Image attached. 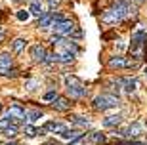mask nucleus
<instances>
[{"instance_id": "20", "label": "nucleus", "mask_w": 147, "mask_h": 145, "mask_svg": "<svg viewBox=\"0 0 147 145\" xmlns=\"http://www.w3.org/2000/svg\"><path fill=\"white\" fill-rule=\"evenodd\" d=\"M73 124L75 126H80V128H86L88 124H90V120L86 117H73Z\"/></svg>"}, {"instance_id": "29", "label": "nucleus", "mask_w": 147, "mask_h": 145, "mask_svg": "<svg viewBox=\"0 0 147 145\" xmlns=\"http://www.w3.org/2000/svg\"><path fill=\"white\" fill-rule=\"evenodd\" d=\"M55 92H46V94H44V99H46V101H54L55 99Z\"/></svg>"}, {"instance_id": "15", "label": "nucleus", "mask_w": 147, "mask_h": 145, "mask_svg": "<svg viewBox=\"0 0 147 145\" xmlns=\"http://www.w3.org/2000/svg\"><path fill=\"white\" fill-rule=\"evenodd\" d=\"M61 138H63V140H69V141H76V140L82 138V134L76 132V130H65V132L61 134Z\"/></svg>"}, {"instance_id": "16", "label": "nucleus", "mask_w": 147, "mask_h": 145, "mask_svg": "<svg viewBox=\"0 0 147 145\" xmlns=\"http://www.w3.org/2000/svg\"><path fill=\"white\" fill-rule=\"evenodd\" d=\"M29 11H31L33 16H36V17H42V16H44V11H42V4H40V2H36V0H34L33 4L29 6Z\"/></svg>"}, {"instance_id": "36", "label": "nucleus", "mask_w": 147, "mask_h": 145, "mask_svg": "<svg viewBox=\"0 0 147 145\" xmlns=\"http://www.w3.org/2000/svg\"><path fill=\"white\" fill-rule=\"evenodd\" d=\"M145 75H147V69H145Z\"/></svg>"}, {"instance_id": "25", "label": "nucleus", "mask_w": 147, "mask_h": 145, "mask_svg": "<svg viewBox=\"0 0 147 145\" xmlns=\"http://www.w3.org/2000/svg\"><path fill=\"white\" fill-rule=\"evenodd\" d=\"M25 134H27L29 138H34V136H36V134H40V130L33 128V126H27V128H25Z\"/></svg>"}, {"instance_id": "33", "label": "nucleus", "mask_w": 147, "mask_h": 145, "mask_svg": "<svg viewBox=\"0 0 147 145\" xmlns=\"http://www.w3.org/2000/svg\"><path fill=\"white\" fill-rule=\"evenodd\" d=\"M130 145H143V143H142V141H132Z\"/></svg>"}, {"instance_id": "35", "label": "nucleus", "mask_w": 147, "mask_h": 145, "mask_svg": "<svg viewBox=\"0 0 147 145\" xmlns=\"http://www.w3.org/2000/svg\"><path fill=\"white\" fill-rule=\"evenodd\" d=\"M6 145H16V143H6Z\"/></svg>"}, {"instance_id": "8", "label": "nucleus", "mask_w": 147, "mask_h": 145, "mask_svg": "<svg viewBox=\"0 0 147 145\" xmlns=\"http://www.w3.org/2000/svg\"><path fill=\"white\" fill-rule=\"evenodd\" d=\"M147 40V32L145 31H138L132 34V48H142V44Z\"/></svg>"}, {"instance_id": "4", "label": "nucleus", "mask_w": 147, "mask_h": 145, "mask_svg": "<svg viewBox=\"0 0 147 145\" xmlns=\"http://www.w3.org/2000/svg\"><path fill=\"white\" fill-rule=\"evenodd\" d=\"M119 105V97L111 96V94H101L94 99V107L98 111H107V109H113Z\"/></svg>"}, {"instance_id": "37", "label": "nucleus", "mask_w": 147, "mask_h": 145, "mask_svg": "<svg viewBox=\"0 0 147 145\" xmlns=\"http://www.w3.org/2000/svg\"><path fill=\"white\" fill-rule=\"evenodd\" d=\"M0 109H2V105H0Z\"/></svg>"}, {"instance_id": "2", "label": "nucleus", "mask_w": 147, "mask_h": 145, "mask_svg": "<svg viewBox=\"0 0 147 145\" xmlns=\"http://www.w3.org/2000/svg\"><path fill=\"white\" fill-rule=\"evenodd\" d=\"M52 42H54L55 46V61H61V63H69V61H73L76 55V52H78V46H76L75 42H69V40H63V38L59 36H54L52 38Z\"/></svg>"}, {"instance_id": "30", "label": "nucleus", "mask_w": 147, "mask_h": 145, "mask_svg": "<svg viewBox=\"0 0 147 145\" xmlns=\"http://www.w3.org/2000/svg\"><path fill=\"white\" fill-rule=\"evenodd\" d=\"M59 4H61V0H48L50 10H55V8H59Z\"/></svg>"}, {"instance_id": "14", "label": "nucleus", "mask_w": 147, "mask_h": 145, "mask_svg": "<svg viewBox=\"0 0 147 145\" xmlns=\"http://www.w3.org/2000/svg\"><path fill=\"white\" fill-rule=\"evenodd\" d=\"M38 27L42 29L54 27V13H44L42 17H38Z\"/></svg>"}, {"instance_id": "6", "label": "nucleus", "mask_w": 147, "mask_h": 145, "mask_svg": "<svg viewBox=\"0 0 147 145\" xmlns=\"http://www.w3.org/2000/svg\"><path fill=\"white\" fill-rule=\"evenodd\" d=\"M6 117L11 120V124L16 126L17 122H21L23 118H25V111H23L19 105H13V107H10L8 111H6Z\"/></svg>"}, {"instance_id": "1", "label": "nucleus", "mask_w": 147, "mask_h": 145, "mask_svg": "<svg viewBox=\"0 0 147 145\" xmlns=\"http://www.w3.org/2000/svg\"><path fill=\"white\" fill-rule=\"evenodd\" d=\"M132 10H134V8H132V4L128 0H117L109 10L101 16V19H103V23H109V25L111 23H119V21H122L124 17L130 16Z\"/></svg>"}, {"instance_id": "18", "label": "nucleus", "mask_w": 147, "mask_h": 145, "mask_svg": "<svg viewBox=\"0 0 147 145\" xmlns=\"http://www.w3.org/2000/svg\"><path fill=\"white\" fill-rule=\"evenodd\" d=\"M122 86H124V90L126 92H134L136 90V86H138V82H136V78H124V80H122Z\"/></svg>"}, {"instance_id": "24", "label": "nucleus", "mask_w": 147, "mask_h": 145, "mask_svg": "<svg viewBox=\"0 0 147 145\" xmlns=\"http://www.w3.org/2000/svg\"><path fill=\"white\" fill-rule=\"evenodd\" d=\"M29 16H31V11H25V10H19L17 11V19H19V21H27L29 19Z\"/></svg>"}, {"instance_id": "10", "label": "nucleus", "mask_w": 147, "mask_h": 145, "mask_svg": "<svg viewBox=\"0 0 147 145\" xmlns=\"http://www.w3.org/2000/svg\"><path fill=\"white\" fill-rule=\"evenodd\" d=\"M65 130V124L61 122H46V126H44V132H54V134H63Z\"/></svg>"}, {"instance_id": "31", "label": "nucleus", "mask_w": 147, "mask_h": 145, "mask_svg": "<svg viewBox=\"0 0 147 145\" xmlns=\"http://www.w3.org/2000/svg\"><path fill=\"white\" fill-rule=\"evenodd\" d=\"M132 4H142V2H145V0H130Z\"/></svg>"}, {"instance_id": "11", "label": "nucleus", "mask_w": 147, "mask_h": 145, "mask_svg": "<svg viewBox=\"0 0 147 145\" xmlns=\"http://www.w3.org/2000/svg\"><path fill=\"white\" fill-rule=\"evenodd\" d=\"M120 120H122V115H120V113L109 115V117H105V118H103V126H105V128H113V126L120 124Z\"/></svg>"}, {"instance_id": "34", "label": "nucleus", "mask_w": 147, "mask_h": 145, "mask_svg": "<svg viewBox=\"0 0 147 145\" xmlns=\"http://www.w3.org/2000/svg\"><path fill=\"white\" fill-rule=\"evenodd\" d=\"M46 145H57V143H46Z\"/></svg>"}, {"instance_id": "19", "label": "nucleus", "mask_w": 147, "mask_h": 145, "mask_svg": "<svg viewBox=\"0 0 147 145\" xmlns=\"http://www.w3.org/2000/svg\"><path fill=\"white\" fill-rule=\"evenodd\" d=\"M124 61H126L124 57H120V55H115V57L109 59V67H113V69H115V67H124Z\"/></svg>"}, {"instance_id": "22", "label": "nucleus", "mask_w": 147, "mask_h": 145, "mask_svg": "<svg viewBox=\"0 0 147 145\" xmlns=\"http://www.w3.org/2000/svg\"><path fill=\"white\" fill-rule=\"evenodd\" d=\"M90 141H92V143H103L105 138H103V134H98V132H94V134H90Z\"/></svg>"}, {"instance_id": "23", "label": "nucleus", "mask_w": 147, "mask_h": 145, "mask_svg": "<svg viewBox=\"0 0 147 145\" xmlns=\"http://www.w3.org/2000/svg\"><path fill=\"white\" fill-rule=\"evenodd\" d=\"M27 117H29V122H36L38 118H42V113L40 111H31Z\"/></svg>"}, {"instance_id": "5", "label": "nucleus", "mask_w": 147, "mask_h": 145, "mask_svg": "<svg viewBox=\"0 0 147 145\" xmlns=\"http://www.w3.org/2000/svg\"><path fill=\"white\" fill-rule=\"evenodd\" d=\"M54 31H55V34H59V36L71 34V32L75 31V23H73L71 19H63V21H59V23L54 25Z\"/></svg>"}, {"instance_id": "17", "label": "nucleus", "mask_w": 147, "mask_h": 145, "mask_svg": "<svg viewBox=\"0 0 147 145\" xmlns=\"http://www.w3.org/2000/svg\"><path fill=\"white\" fill-rule=\"evenodd\" d=\"M25 44H27V40H25V38H16V40L11 42V50H13L16 54H19V52L25 48Z\"/></svg>"}, {"instance_id": "7", "label": "nucleus", "mask_w": 147, "mask_h": 145, "mask_svg": "<svg viewBox=\"0 0 147 145\" xmlns=\"http://www.w3.org/2000/svg\"><path fill=\"white\" fill-rule=\"evenodd\" d=\"M143 132V126L140 122H134L130 126H126L124 130H120V136H124V138H136Z\"/></svg>"}, {"instance_id": "26", "label": "nucleus", "mask_w": 147, "mask_h": 145, "mask_svg": "<svg viewBox=\"0 0 147 145\" xmlns=\"http://www.w3.org/2000/svg\"><path fill=\"white\" fill-rule=\"evenodd\" d=\"M36 86H38L36 80H27V82H25V88H27L29 92H34V90H36Z\"/></svg>"}, {"instance_id": "9", "label": "nucleus", "mask_w": 147, "mask_h": 145, "mask_svg": "<svg viewBox=\"0 0 147 145\" xmlns=\"http://www.w3.org/2000/svg\"><path fill=\"white\" fill-rule=\"evenodd\" d=\"M31 57H33L34 61H44V57H46V52H44V48L40 46V44H34V46H31Z\"/></svg>"}, {"instance_id": "12", "label": "nucleus", "mask_w": 147, "mask_h": 145, "mask_svg": "<svg viewBox=\"0 0 147 145\" xmlns=\"http://www.w3.org/2000/svg\"><path fill=\"white\" fill-rule=\"evenodd\" d=\"M52 105H54L55 111H67V109H71V103H69L67 97H55Z\"/></svg>"}, {"instance_id": "13", "label": "nucleus", "mask_w": 147, "mask_h": 145, "mask_svg": "<svg viewBox=\"0 0 147 145\" xmlns=\"http://www.w3.org/2000/svg\"><path fill=\"white\" fill-rule=\"evenodd\" d=\"M10 65H11V57L8 52H4V54H0V73H8L10 71Z\"/></svg>"}, {"instance_id": "28", "label": "nucleus", "mask_w": 147, "mask_h": 145, "mask_svg": "<svg viewBox=\"0 0 147 145\" xmlns=\"http://www.w3.org/2000/svg\"><path fill=\"white\" fill-rule=\"evenodd\" d=\"M10 118L6 117V118H0V130H6V128H10Z\"/></svg>"}, {"instance_id": "21", "label": "nucleus", "mask_w": 147, "mask_h": 145, "mask_svg": "<svg viewBox=\"0 0 147 145\" xmlns=\"http://www.w3.org/2000/svg\"><path fill=\"white\" fill-rule=\"evenodd\" d=\"M134 57V55H132ZM138 65H140V57H134V59H126L124 61V67H128V69H136Z\"/></svg>"}, {"instance_id": "38", "label": "nucleus", "mask_w": 147, "mask_h": 145, "mask_svg": "<svg viewBox=\"0 0 147 145\" xmlns=\"http://www.w3.org/2000/svg\"><path fill=\"white\" fill-rule=\"evenodd\" d=\"M36 2H40V0H36Z\"/></svg>"}, {"instance_id": "32", "label": "nucleus", "mask_w": 147, "mask_h": 145, "mask_svg": "<svg viewBox=\"0 0 147 145\" xmlns=\"http://www.w3.org/2000/svg\"><path fill=\"white\" fill-rule=\"evenodd\" d=\"M2 38H4V29L0 27V42H2Z\"/></svg>"}, {"instance_id": "3", "label": "nucleus", "mask_w": 147, "mask_h": 145, "mask_svg": "<svg viewBox=\"0 0 147 145\" xmlns=\"http://www.w3.org/2000/svg\"><path fill=\"white\" fill-rule=\"evenodd\" d=\"M65 86H67V92H69V96L71 97H84L86 96V88L82 84L76 76H67L65 78Z\"/></svg>"}, {"instance_id": "27", "label": "nucleus", "mask_w": 147, "mask_h": 145, "mask_svg": "<svg viewBox=\"0 0 147 145\" xmlns=\"http://www.w3.org/2000/svg\"><path fill=\"white\" fill-rule=\"evenodd\" d=\"M4 134L8 136V138H13V136L17 134V128H16V126H13V124H11L10 128H6V130H4Z\"/></svg>"}]
</instances>
